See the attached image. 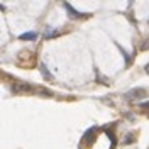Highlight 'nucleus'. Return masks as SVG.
Masks as SVG:
<instances>
[{
	"label": "nucleus",
	"instance_id": "obj_1",
	"mask_svg": "<svg viewBox=\"0 0 149 149\" xmlns=\"http://www.w3.org/2000/svg\"><path fill=\"white\" fill-rule=\"evenodd\" d=\"M65 7H66V10H68V14H70V17L71 19H85V17H88L86 14H81V12H78V10H74L70 3H66L65 2Z\"/></svg>",
	"mask_w": 149,
	"mask_h": 149
},
{
	"label": "nucleus",
	"instance_id": "obj_2",
	"mask_svg": "<svg viewBox=\"0 0 149 149\" xmlns=\"http://www.w3.org/2000/svg\"><path fill=\"white\" fill-rule=\"evenodd\" d=\"M125 97H127V98H130V100L142 98V97H146V90H142V88H136V90H130L129 93H125Z\"/></svg>",
	"mask_w": 149,
	"mask_h": 149
},
{
	"label": "nucleus",
	"instance_id": "obj_3",
	"mask_svg": "<svg viewBox=\"0 0 149 149\" xmlns=\"http://www.w3.org/2000/svg\"><path fill=\"white\" fill-rule=\"evenodd\" d=\"M36 37H37L36 32H26V34H22V36H20V39H22V41H34Z\"/></svg>",
	"mask_w": 149,
	"mask_h": 149
},
{
	"label": "nucleus",
	"instance_id": "obj_4",
	"mask_svg": "<svg viewBox=\"0 0 149 149\" xmlns=\"http://www.w3.org/2000/svg\"><path fill=\"white\" fill-rule=\"evenodd\" d=\"M58 32H56L54 29H47V32H46V37H54Z\"/></svg>",
	"mask_w": 149,
	"mask_h": 149
},
{
	"label": "nucleus",
	"instance_id": "obj_5",
	"mask_svg": "<svg viewBox=\"0 0 149 149\" xmlns=\"http://www.w3.org/2000/svg\"><path fill=\"white\" fill-rule=\"evenodd\" d=\"M142 49H149V41H146V42L142 44Z\"/></svg>",
	"mask_w": 149,
	"mask_h": 149
},
{
	"label": "nucleus",
	"instance_id": "obj_6",
	"mask_svg": "<svg viewBox=\"0 0 149 149\" xmlns=\"http://www.w3.org/2000/svg\"><path fill=\"white\" fill-rule=\"evenodd\" d=\"M146 73L149 74V63H148V65H146Z\"/></svg>",
	"mask_w": 149,
	"mask_h": 149
}]
</instances>
